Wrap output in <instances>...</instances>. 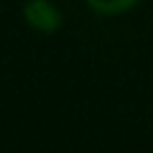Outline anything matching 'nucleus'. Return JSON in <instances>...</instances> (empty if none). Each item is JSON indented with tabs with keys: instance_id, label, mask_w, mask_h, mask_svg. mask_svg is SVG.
<instances>
[{
	"instance_id": "nucleus-2",
	"label": "nucleus",
	"mask_w": 153,
	"mask_h": 153,
	"mask_svg": "<svg viewBox=\"0 0 153 153\" xmlns=\"http://www.w3.org/2000/svg\"><path fill=\"white\" fill-rule=\"evenodd\" d=\"M91 11L102 13V16H116V13H124L129 8H134L140 0H86Z\"/></svg>"
},
{
	"instance_id": "nucleus-1",
	"label": "nucleus",
	"mask_w": 153,
	"mask_h": 153,
	"mask_svg": "<svg viewBox=\"0 0 153 153\" xmlns=\"http://www.w3.org/2000/svg\"><path fill=\"white\" fill-rule=\"evenodd\" d=\"M24 22L38 32H56L62 27V13L51 0H27L24 3Z\"/></svg>"
}]
</instances>
